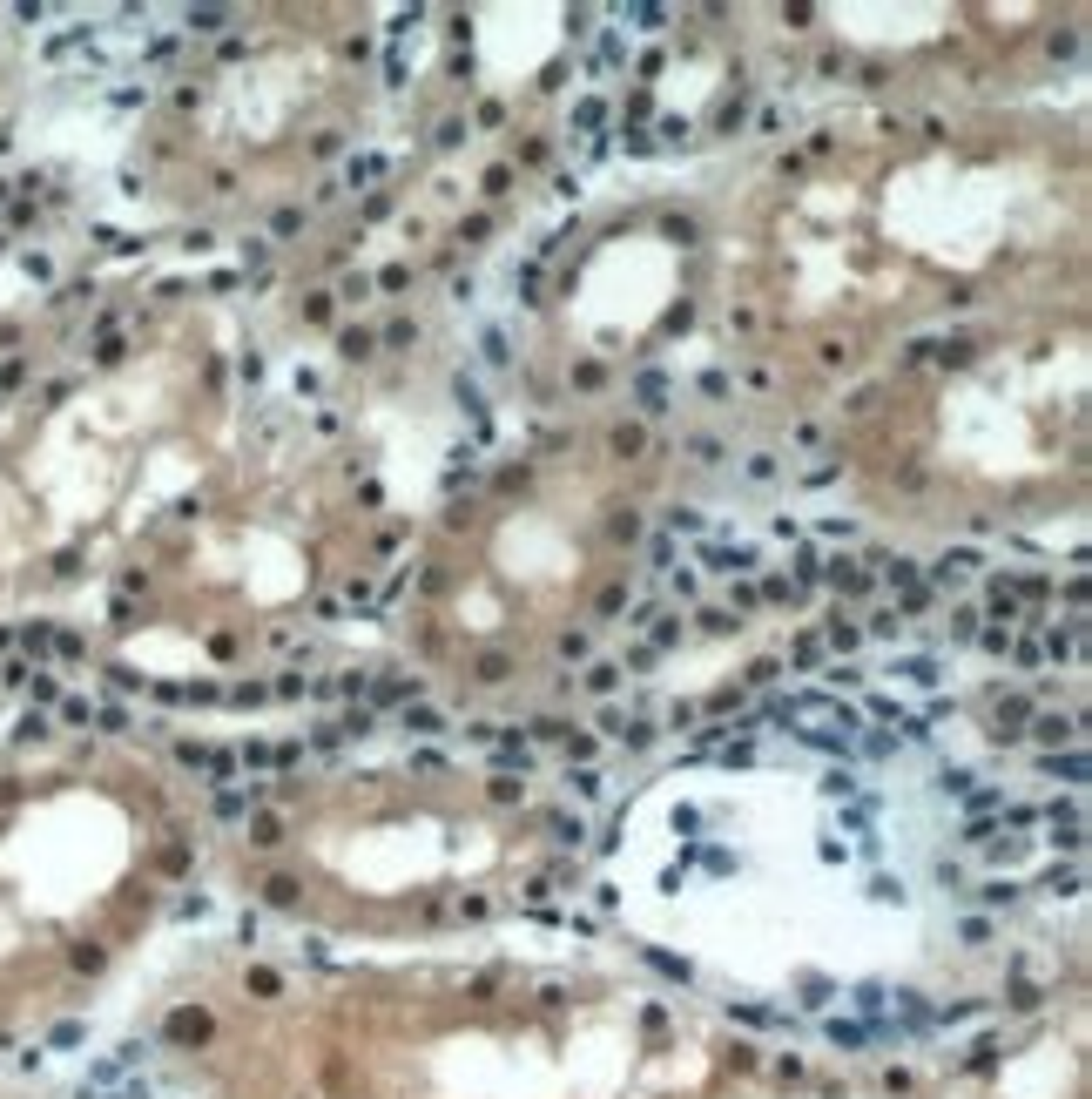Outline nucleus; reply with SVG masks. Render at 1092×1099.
I'll return each mask as SVG.
<instances>
[{
    "mask_svg": "<svg viewBox=\"0 0 1092 1099\" xmlns=\"http://www.w3.org/2000/svg\"><path fill=\"white\" fill-rule=\"evenodd\" d=\"M977 641H985V648H991V654H1005V648H1011V628H985V634H977Z\"/></svg>",
    "mask_w": 1092,
    "mask_h": 1099,
    "instance_id": "412c9836",
    "label": "nucleus"
},
{
    "mask_svg": "<svg viewBox=\"0 0 1092 1099\" xmlns=\"http://www.w3.org/2000/svg\"><path fill=\"white\" fill-rule=\"evenodd\" d=\"M890 675H897V681H917V688H931V681H944V668H937L931 654H903V661H890Z\"/></svg>",
    "mask_w": 1092,
    "mask_h": 1099,
    "instance_id": "f257e3e1",
    "label": "nucleus"
},
{
    "mask_svg": "<svg viewBox=\"0 0 1092 1099\" xmlns=\"http://www.w3.org/2000/svg\"><path fill=\"white\" fill-rule=\"evenodd\" d=\"M250 843H277V817H256V823H250Z\"/></svg>",
    "mask_w": 1092,
    "mask_h": 1099,
    "instance_id": "5701e85b",
    "label": "nucleus"
},
{
    "mask_svg": "<svg viewBox=\"0 0 1092 1099\" xmlns=\"http://www.w3.org/2000/svg\"><path fill=\"white\" fill-rule=\"evenodd\" d=\"M870 634H883V641H897V634H903V614H877V621H870Z\"/></svg>",
    "mask_w": 1092,
    "mask_h": 1099,
    "instance_id": "f3484780",
    "label": "nucleus"
},
{
    "mask_svg": "<svg viewBox=\"0 0 1092 1099\" xmlns=\"http://www.w3.org/2000/svg\"><path fill=\"white\" fill-rule=\"evenodd\" d=\"M708 566L715 574H748V566H756V546H708Z\"/></svg>",
    "mask_w": 1092,
    "mask_h": 1099,
    "instance_id": "f03ea898",
    "label": "nucleus"
},
{
    "mask_svg": "<svg viewBox=\"0 0 1092 1099\" xmlns=\"http://www.w3.org/2000/svg\"><path fill=\"white\" fill-rule=\"evenodd\" d=\"M473 675H479V681H506V654H479Z\"/></svg>",
    "mask_w": 1092,
    "mask_h": 1099,
    "instance_id": "f8f14e48",
    "label": "nucleus"
},
{
    "mask_svg": "<svg viewBox=\"0 0 1092 1099\" xmlns=\"http://www.w3.org/2000/svg\"><path fill=\"white\" fill-rule=\"evenodd\" d=\"M371 176H385V162H378V156H357V162H351V182H371Z\"/></svg>",
    "mask_w": 1092,
    "mask_h": 1099,
    "instance_id": "4468645a",
    "label": "nucleus"
},
{
    "mask_svg": "<svg viewBox=\"0 0 1092 1099\" xmlns=\"http://www.w3.org/2000/svg\"><path fill=\"white\" fill-rule=\"evenodd\" d=\"M857 634H863V628H843V621H836V628H830V648L850 654V648H857Z\"/></svg>",
    "mask_w": 1092,
    "mask_h": 1099,
    "instance_id": "aec40b11",
    "label": "nucleus"
},
{
    "mask_svg": "<svg viewBox=\"0 0 1092 1099\" xmlns=\"http://www.w3.org/2000/svg\"><path fill=\"white\" fill-rule=\"evenodd\" d=\"M1032 735H1039V742H1072V715H1039V722H1032Z\"/></svg>",
    "mask_w": 1092,
    "mask_h": 1099,
    "instance_id": "7ed1b4c3",
    "label": "nucleus"
},
{
    "mask_svg": "<svg viewBox=\"0 0 1092 1099\" xmlns=\"http://www.w3.org/2000/svg\"><path fill=\"white\" fill-rule=\"evenodd\" d=\"M965 574H977V554H971V546H957V554L937 560V580H965Z\"/></svg>",
    "mask_w": 1092,
    "mask_h": 1099,
    "instance_id": "20e7f679",
    "label": "nucleus"
},
{
    "mask_svg": "<svg viewBox=\"0 0 1092 1099\" xmlns=\"http://www.w3.org/2000/svg\"><path fill=\"white\" fill-rule=\"evenodd\" d=\"M567 783H573V796H600V775H594V769H573Z\"/></svg>",
    "mask_w": 1092,
    "mask_h": 1099,
    "instance_id": "a211bd4d",
    "label": "nucleus"
},
{
    "mask_svg": "<svg viewBox=\"0 0 1092 1099\" xmlns=\"http://www.w3.org/2000/svg\"><path fill=\"white\" fill-rule=\"evenodd\" d=\"M620 21H634V27H641V34H654V27H661V21H668V14H661V7H620Z\"/></svg>",
    "mask_w": 1092,
    "mask_h": 1099,
    "instance_id": "423d86ee",
    "label": "nucleus"
},
{
    "mask_svg": "<svg viewBox=\"0 0 1092 1099\" xmlns=\"http://www.w3.org/2000/svg\"><path fill=\"white\" fill-rule=\"evenodd\" d=\"M1045 769H1052V775H1065V783H1086V755H1052Z\"/></svg>",
    "mask_w": 1092,
    "mask_h": 1099,
    "instance_id": "0eeeda50",
    "label": "nucleus"
},
{
    "mask_svg": "<svg viewBox=\"0 0 1092 1099\" xmlns=\"http://www.w3.org/2000/svg\"><path fill=\"white\" fill-rule=\"evenodd\" d=\"M877 566H890L897 587H917V560H877Z\"/></svg>",
    "mask_w": 1092,
    "mask_h": 1099,
    "instance_id": "9b49d317",
    "label": "nucleus"
},
{
    "mask_svg": "<svg viewBox=\"0 0 1092 1099\" xmlns=\"http://www.w3.org/2000/svg\"><path fill=\"white\" fill-rule=\"evenodd\" d=\"M614 681H620V668H607V661H600V668L587 675V688H594V695H607V688H614Z\"/></svg>",
    "mask_w": 1092,
    "mask_h": 1099,
    "instance_id": "dca6fc26",
    "label": "nucleus"
},
{
    "mask_svg": "<svg viewBox=\"0 0 1092 1099\" xmlns=\"http://www.w3.org/2000/svg\"><path fill=\"white\" fill-rule=\"evenodd\" d=\"M641 398H648V412H661V398H668V385H661V378L648 371V378H641Z\"/></svg>",
    "mask_w": 1092,
    "mask_h": 1099,
    "instance_id": "2eb2a0df",
    "label": "nucleus"
},
{
    "mask_svg": "<svg viewBox=\"0 0 1092 1099\" xmlns=\"http://www.w3.org/2000/svg\"><path fill=\"white\" fill-rule=\"evenodd\" d=\"M830 580L843 587V594H863V587H870V574H863V566H850V560H830Z\"/></svg>",
    "mask_w": 1092,
    "mask_h": 1099,
    "instance_id": "39448f33",
    "label": "nucleus"
},
{
    "mask_svg": "<svg viewBox=\"0 0 1092 1099\" xmlns=\"http://www.w3.org/2000/svg\"><path fill=\"white\" fill-rule=\"evenodd\" d=\"M668 526H674V533H702V526H708V520H702V513H694V506H674V513H668Z\"/></svg>",
    "mask_w": 1092,
    "mask_h": 1099,
    "instance_id": "9d476101",
    "label": "nucleus"
},
{
    "mask_svg": "<svg viewBox=\"0 0 1092 1099\" xmlns=\"http://www.w3.org/2000/svg\"><path fill=\"white\" fill-rule=\"evenodd\" d=\"M1045 890H1065V897H1072V890H1079V870H1052Z\"/></svg>",
    "mask_w": 1092,
    "mask_h": 1099,
    "instance_id": "6ab92c4d",
    "label": "nucleus"
},
{
    "mask_svg": "<svg viewBox=\"0 0 1092 1099\" xmlns=\"http://www.w3.org/2000/svg\"><path fill=\"white\" fill-rule=\"evenodd\" d=\"M371 345H378L371 331H344V337H337V351H344V357H371Z\"/></svg>",
    "mask_w": 1092,
    "mask_h": 1099,
    "instance_id": "6e6552de",
    "label": "nucleus"
},
{
    "mask_svg": "<svg viewBox=\"0 0 1092 1099\" xmlns=\"http://www.w3.org/2000/svg\"><path fill=\"white\" fill-rule=\"evenodd\" d=\"M263 890H270V904H297V884H290V877H277V884H263Z\"/></svg>",
    "mask_w": 1092,
    "mask_h": 1099,
    "instance_id": "4be33fe9",
    "label": "nucleus"
},
{
    "mask_svg": "<svg viewBox=\"0 0 1092 1099\" xmlns=\"http://www.w3.org/2000/svg\"><path fill=\"white\" fill-rule=\"evenodd\" d=\"M614 452H620V459H634V452H641V432L620 425V432H614Z\"/></svg>",
    "mask_w": 1092,
    "mask_h": 1099,
    "instance_id": "ddd939ff",
    "label": "nucleus"
},
{
    "mask_svg": "<svg viewBox=\"0 0 1092 1099\" xmlns=\"http://www.w3.org/2000/svg\"><path fill=\"white\" fill-rule=\"evenodd\" d=\"M405 729H411V735H439L445 722H439V715H431V708H405Z\"/></svg>",
    "mask_w": 1092,
    "mask_h": 1099,
    "instance_id": "1a4fd4ad",
    "label": "nucleus"
}]
</instances>
